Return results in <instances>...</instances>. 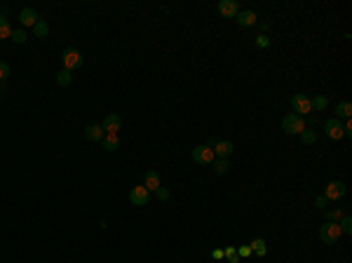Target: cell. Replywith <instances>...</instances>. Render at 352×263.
<instances>
[{
    "mask_svg": "<svg viewBox=\"0 0 352 263\" xmlns=\"http://www.w3.org/2000/svg\"><path fill=\"white\" fill-rule=\"evenodd\" d=\"M305 129V120L296 115V113H289V115H284L282 118V132H287V134H301Z\"/></svg>",
    "mask_w": 352,
    "mask_h": 263,
    "instance_id": "6da1fadb",
    "label": "cell"
},
{
    "mask_svg": "<svg viewBox=\"0 0 352 263\" xmlns=\"http://www.w3.org/2000/svg\"><path fill=\"white\" fill-rule=\"evenodd\" d=\"M338 237H341V228H338L336 221H326L324 226H319V240L324 245H336Z\"/></svg>",
    "mask_w": 352,
    "mask_h": 263,
    "instance_id": "7a4b0ae2",
    "label": "cell"
},
{
    "mask_svg": "<svg viewBox=\"0 0 352 263\" xmlns=\"http://www.w3.org/2000/svg\"><path fill=\"white\" fill-rule=\"evenodd\" d=\"M61 61H63V68L73 73L75 68H80L85 59H82V54L75 50V47H66V50H63V54H61Z\"/></svg>",
    "mask_w": 352,
    "mask_h": 263,
    "instance_id": "3957f363",
    "label": "cell"
},
{
    "mask_svg": "<svg viewBox=\"0 0 352 263\" xmlns=\"http://www.w3.org/2000/svg\"><path fill=\"white\" fill-rule=\"evenodd\" d=\"M193 160H195V162L198 164H211L214 162V160H216V155H214V151H211V148H209V146H195V148H193Z\"/></svg>",
    "mask_w": 352,
    "mask_h": 263,
    "instance_id": "277c9868",
    "label": "cell"
},
{
    "mask_svg": "<svg viewBox=\"0 0 352 263\" xmlns=\"http://www.w3.org/2000/svg\"><path fill=\"white\" fill-rule=\"evenodd\" d=\"M148 200H151V191H148L146 186H134V188L129 191V202H132L134 207H146Z\"/></svg>",
    "mask_w": 352,
    "mask_h": 263,
    "instance_id": "5b68a950",
    "label": "cell"
},
{
    "mask_svg": "<svg viewBox=\"0 0 352 263\" xmlns=\"http://www.w3.org/2000/svg\"><path fill=\"white\" fill-rule=\"evenodd\" d=\"M291 108H294V113L296 115H305V113H312V106H310V97H305V94H294L291 97Z\"/></svg>",
    "mask_w": 352,
    "mask_h": 263,
    "instance_id": "8992f818",
    "label": "cell"
},
{
    "mask_svg": "<svg viewBox=\"0 0 352 263\" xmlns=\"http://www.w3.org/2000/svg\"><path fill=\"white\" fill-rule=\"evenodd\" d=\"M324 132H326V136H329V139H334V141L343 139V120L329 118L324 122Z\"/></svg>",
    "mask_w": 352,
    "mask_h": 263,
    "instance_id": "52a82bcc",
    "label": "cell"
},
{
    "mask_svg": "<svg viewBox=\"0 0 352 263\" xmlns=\"http://www.w3.org/2000/svg\"><path fill=\"white\" fill-rule=\"evenodd\" d=\"M345 193H348V188H345L343 181H331L329 186L324 188V198L331 202V200H341L345 198Z\"/></svg>",
    "mask_w": 352,
    "mask_h": 263,
    "instance_id": "ba28073f",
    "label": "cell"
},
{
    "mask_svg": "<svg viewBox=\"0 0 352 263\" xmlns=\"http://www.w3.org/2000/svg\"><path fill=\"white\" fill-rule=\"evenodd\" d=\"M101 127H103L106 134H117L120 127H122V118H120L117 113H108V115L103 118V122H101Z\"/></svg>",
    "mask_w": 352,
    "mask_h": 263,
    "instance_id": "9c48e42d",
    "label": "cell"
},
{
    "mask_svg": "<svg viewBox=\"0 0 352 263\" xmlns=\"http://www.w3.org/2000/svg\"><path fill=\"white\" fill-rule=\"evenodd\" d=\"M237 12H240V2L237 0H221L218 2V14L226 19H233L237 17Z\"/></svg>",
    "mask_w": 352,
    "mask_h": 263,
    "instance_id": "30bf717a",
    "label": "cell"
},
{
    "mask_svg": "<svg viewBox=\"0 0 352 263\" xmlns=\"http://www.w3.org/2000/svg\"><path fill=\"white\" fill-rule=\"evenodd\" d=\"M235 19H237V24L242 28H249V26H253V24H258V17H256L253 9H240Z\"/></svg>",
    "mask_w": 352,
    "mask_h": 263,
    "instance_id": "8fae6325",
    "label": "cell"
},
{
    "mask_svg": "<svg viewBox=\"0 0 352 263\" xmlns=\"http://www.w3.org/2000/svg\"><path fill=\"white\" fill-rule=\"evenodd\" d=\"M103 136H106V132H103V127L97 125V122H90V125L85 127V139H87V141H103Z\"/></svg>",
    "mask_w": 352,
    "mask_h": 263,
    "instance_id": "7c38bea8",
    "label": "cell"
},
{
    "mask_svg": "<svg viewBox=\"0 0 352 263\" xmlns=\"http://www.w3.org/2000/svg\"><path fill=\"white\" fill-rule=\"evenodd\" d=\"M19 24H21V26H36L38 12L33 7H24L21 12H19Z\"/></svg>",
    "mask_w": 352,
    "mask_h": 263,
    "instance_id": "4fadbf2b",
    "label": "cell"
},
{
    "mask_svg": "<svg viewBox=\"0 0 352 263\" xmlns=\"http://www.w3.org/2000/svg\"><path fill=\"white\" fill-rule=\"evenodd\" d=\"M233 151H235L233 141H223V139H218L216 146H214V155H216V158H230Z\"/></svg>",
    "mask_w": 352,
    "mask_h": 263,
    "instance_id": "5bb4252c",
    "label": "cell"
},
{
    "mask_svg": "<svg viewBox=\"0 0 352 263\" xmlns=\"http://www.w3.org/2000/svg\"><path fill=\"white\" fill-rule=\"evenodd\" d=\"M336 118L338 120H350L352 118V104L350 101H341L336 106Z\"/></svg>",
    "mask_w": 352,
    "mask_h": 263,
    "instance_id": "9a60e30c",
    "label": "cell"
},
{
    "mask_svg": "<svg viewBox=\"0 0 352 263\" xmlns=\"http://www.w3.org/2000/svg\"><path fill=\"white\" fill-rule=\"evenodd\" d=\"M148 191H157L160 188V174L155 172V169H148L146 172V183H144Z\"/></svg>",
    "mask_w": 352,
    "mask_h": 263,
    "instance_id": "2e32d148",
    "label": "cell"
},
{
    "mask_svg": "<svg viewBox=\"0 0 352 263\" xmlns=\"http://www.w3.org/2000/svg\"><path fill=\"white\" fill-rule=\"evenodd\" d=\"M249 247H251V254H258V256L268 254V247H265V240H263V237H253L251 242H249Z\"/></svg>",
    "mask_w": 352,
    "mask_h": 263,
    "instance_id": "e0dca14e",
    "label": "cell"
},
{
    "mask_svg": "<svg viewBox=\"0 0 352 263\" xmlns=\"http://www.w3.org/2000/svg\"><path fill=\"white\" fill-rule=\"evenodd\" d=\"M101 146H103V151H117L120 148V139H117V134H106L103 136V141H101Z\"/></svg>",
    "mask_w": 352,
    "mask_h": 263,
    "instance_id": "ac0fdd59",
    "label": "cell"
},
{
    "mask_svg": "<svg viewBox=\"0 0 352 263\" xmlns=\"http://www.w3.org/2000/svg\"><path fill=\"white\" fill-rule=\"evenodd\" d=\"M211 167H214V172H216L218 176H223V174L230 172V162H228V158H216V160L211 162Z\"/></svg>",
    "mask_w": 352,
    "mask_h": 263,
    "instance_id": "d6986e66",
    "label": "cell"
},
{
    "mask_svg": "<svg viewBox=\"0 0 352 263\" xmlns=\"http://www.w3.org/2000/svg\"><path fill=\"white\" fill-rule=\"evenodd\" d=\"M310 106H312V110H319V113H322V110L329 106V99H326L324 94H317V97L310 99Z\"/></svg>",
    "mask_w": 352,
    "mask_h": 263,
    "instance_id": "ffe728a7",
    "label": "cell"
},
{
    "mask_svg": "<svg viewBox=\"0 0 352 263\" xmlns=\"http://www.w3.org/2000/svg\"><path fill=\"white\" fill-rule=\"evenodd\" d=\"M71 82H73V73L71 71H66V68H63V71L56 73V85H59V87H68Z\"/></svg>",
    "mask_w": 352,
    "mask_h": 263,
    "instance_id": "44dd1931",
    "label": "cell"
},
{
    "mask_svg": "<svg viewBox=\"0 0 352 263\" xmlns=\"http://www.w3.org/2000/svg\"><path fill=\"white\" fill-rule=\"evenodd\" d=\"M338 228H341V235H352V218H350V214H345V216L338 221Z\"/></svg>",
    "mask_w": 352,
    "mask_h": 263,
    "instance_id": "7402d4cb",
    "label": "cell"
},
{
    "mask_svg": "<svg viewBox=\"0 0 352 263\" xmlns=\"http://www.w3.org/2000/svg\"><path fill=\"white\" fill-rule=\"evenodd\" d=\"M345 214H348L345 209H326V211H324V218H326V221H336V223H338V221H341Z\"/></svg>",
    "mask_w": 352,
    "mask_h": 263,
    "instance_id": "603a6c76",
    "label": "cell"
},
{
    "mask_svg": "<svg viewBox=\"0 0 352 263\" xmlns=\"http://www.w3.org/2000/svg\"><path fill=\"white\" fill-rule=\"evenodd\" d=\"M33 31H36V38H47L50 36V24L43 21V19H38V24L33 26Z\"/></svg>",
    "mask_w": 352,
    "mask_h": 263,
    "instance_id": "cb8c5ba5",
    "label": "cell"
},
{
    "mask_svg": "<svg viewBox=\"0 0 352 263\" xmlns=\"http://www.w3.org/2000/svg\"><path fill=\"white\" fill-rule=\"evenodd\" d=\"M301 141H303V144L305 146H312L317 141V132H312V129H303V132H301Z\"/></svg>",
    "mask_w": 352,
    "mask_h": 263,
    "instance_id": "d4e9b609",
    "label": "cell"
},
{
    "mask_svg": "<svg viewBox=\"0 0 352 263\" xmlns=\"http://www.w3.org/2000/svg\"><path fill=\"white\" fill-rule=\"evenodd\" d=\"M12 36V28H9V21L2 14H0V40H5V38Z\"/></svg>",
    "mask_w": 352,
    "mask_h": 263,
    "instance_id": "484cf974",
    "label": "cell"
},
{
    "mask_svg": "<svg viewBox=\"0 0 352 263\" xmlns=\"http://www.w3.org/2000/svg\"><path fill=\"white\" fill-rule=\"evenodd\" d=\"M9 38H12L17 45H24V43L28 40V36H26V31H24V28H17V31H12V36H9Z\"/></svg>",
    "mask_w": 352,
    "mask_h": 263,
    "instance_id": "4316f807",
    "label": "cell"
},
{
    "mask_svg": "<svg viewBox=\"0 0 352 263\" xmlns=\"http://www.w3.org/2000/svg\"><path fill=\"white\" fill-rule=\"evenodd\" d=\"M223 256L228 259V263H240V256H237V249H235V247H226Z\"/></svg>",
    "mask_w": 352,
    "mask_h": 263,
    "instance_id": "83f0119b",
    "label": "cell"
},
{
    "mask_svg": "<svg viewBox=\"0 0 352 263\" xmlns=\"http://www.w3.org/2000/svg\"><path fill=\"white\" fill-rule=\"evenodd\" d=\"M155 195H157V200H162V202H167V200H169V195H172V193H169V188H162V186H160V188L155 191Z\"/></svg>",
    "mask_w": 352,
    "mask_h": 263,
    "instance_id": "f1b7e54d",
    "label": "cell"
},
{
    "mask_svg": "<svg viewBox=\"0 0 352 263\" xmlns=\"http://www.w3.org/2000/svg\"><path fill=\"white\" fill-rule=\"evenodd\" d=\"M9 78V66L5 61H0V82H5Z\"/></svg>",
    "mask_w": 352,
    "mask_h": 263,
    "instance_id": "f546056e",
    "label": "cell"
},
{
    "mask_svg": "<svg viewBox=\"0 0 352 263\" xmlns=\"http://www.w3.org/2000/svg\"><path fill=\"white\" fill-rule=\"evenodd\" d=\"M237 256H240V259H247V256H251V247H249V245H242L240 249H237Z\"/></svg>",
    "mask_w": 352,
    "mask_h": 263,
    "instance_id": "4dcf8cb0",
    "label": "cell"
},
{
    "mask_svg": "<svg viewBox=\"0 0 352 263\" xmlns=\"http://www.w3.org/2000/svg\"><path fill=\"white\" fill-rule=\"evenodd\" d=\"M268 45H270V38L268 36H263V33L256 36V47H268Z\"/></svg>",
    "mask_w": 352,
    "mask_h": 263,
    "instance_id": "1f68e13d",
    "label": "cell"
},
{
    "mask_svg": "<svg viewBox=\"0 0 352 263\" xmlns=\"http://www.w3.org/2000/svg\"><path fill=\"white\" fill-rule=\"evenodd\" d=\"M326 202H329V200H326L324 195H319V198L315 200V207H319V209H322V207H326Z\"/></svg>",
    "mask_w": 352,
    "mask_h": 263,
    "instance_id": "d6a6232c",
    "label": "cell"
},
{
    "mask_svg": "<svg viewBox=\"0 0 352 263\" xmlns=\"http://www.w3.org/2000/svg\"><path fill=\"white\" fill-rule=\"evenodd\" d=\"M211 259L221 261V259H223V249H214V252H211Z\"/></svg>",
    "mask_w": 352,
    "mask_h": 263,
    "instance_id": "836d02e7",
    "label": "cell"
},
{
    "mask_svg": "<svg viewBox=\"0 0 352 263\" xmlns=\"http://www.w3.org/2000/svg\"><path fill=\"white\" fill-rule=\"evenodd\" d=\"M216 141H218L216 136H209V139H207V144H204V146H209V148L214 151V146H216Z\"/></svg>",
    "mask_w": 352,
    "mask_h": 263,
    "instance_id": "e575fe53",
    "label": "cell"
},
{
    "mask_svg": "<svg viewBox=\"0 0 352 263\" xmlns=\"http://www.w3.org/2000/svg\"><path fill=\"white\" fill-rule=\"evenodd\" d=\"M7 94V87H5V82H0V97H5Z\"/></svg>",
    "mask_w": 352,
    "mask_h": 263,
    "instance_id": "d590c367",
    "label": "cell"
}]
</instances>
